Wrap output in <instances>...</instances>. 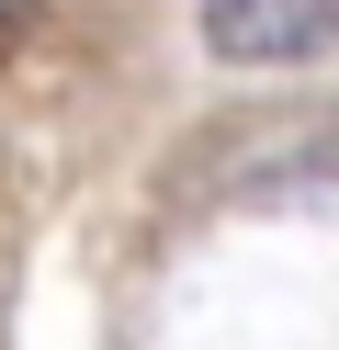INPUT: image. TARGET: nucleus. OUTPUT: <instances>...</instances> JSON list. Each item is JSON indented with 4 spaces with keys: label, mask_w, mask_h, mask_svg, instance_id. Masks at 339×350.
<instances>
[{
    "label": "nucleus",
    "mask_w": 339,
    "mask_h": 350,
    "mask_svg": "<svg viewBox=\"0 0 339 350\" xmlns=\"http://www.w3.org/2000/svg\"><path fill=\"white\" fill-rule=\"evenodd\" d=\"M192 34L226 68H305L339 57V0H192Z\"/></svg>",
    "instance_id": "1"
}]
</instances>
